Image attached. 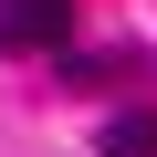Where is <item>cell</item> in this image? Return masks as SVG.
Wrapping results in <instances>:
<instances>
[{"instance_id":"obj_1","label":"cell","mask_w":157,"mask_h":157,"mask_svg":"<svg viewBox=\"0 0 157 157\" xmlns=\"http://www.w3.org/2000/svg\"><path fill=\"white\" fill-rule=\"evenodd\" d=\"M73 42V0H0V52H52Z\"/></svg>"},{"instance_id":"obj_2","label":"cell","mask_w":157,"mask_h":157,"mask_svg":"<svg viewBox=\"0 0 157 157\" xmlns=\"http://www.w3.org/2000/svg\"><path fill=\"white\" fill-rule=\"evenodd\" d=\"M105 157H157V115H147V105H126V115L105 126Z\"/></svg>"}]
</instances>
